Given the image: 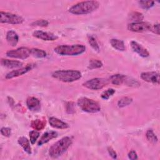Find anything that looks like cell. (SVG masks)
<instances>
[{
    "instance_id": "cell-31",
    "label": "cell",
    "mask_w": 160,
    "mask_h": 160,
    "mask_svg": "<svg viewBox=\"0 0 160 160\" xmlns=\"http://www.w3.org/2000/svg\"><path fill=\"white\" fill-rule=\"evenodd\" d=\"M29 134V140L31 143L32 144H35L37 139L39 137V132L36 130H34V131H30Z\"/></svg>"
},
{
    "instance_id": "cell-19",
    "label": "cell",
    "mask_w": 160,
    "mask_h": 160,
    "mask_svg": "<svg viewBox=\"0 0 160 160\" xmlns=\"http://www.w3.org/2000/svg\"><path fill=\"white\" fill-rule=\"evenodd\" d=\"M126 75L121 74H113L111 76H110L109 79V81L111 82L112 84L119 86L121 84H124L126 79Z\"/></svg>"
},
{
    "instance_id": "cell-2",
    "label": "cell",
    "mask_w": 160,
    "mask_h": 160,
    "mask_svg": "<svg viewBox=\"0 0 160 160\" xmlns=\"http://www.w3.org/2000/svg\"><path fill=\"white\" fill-rule=\"evenodd\" d=\"M72 144V139L69 136H65L53 144L49 149V155L56 158L63 154Z\"/></svg>"
},
{
    "instance_id": "cell-30",
    "label": "cell",
    "mask_w": 160,
    "mask_h": 160,
    "mask_svg": "<svg viewBox=\"0 0 160 160\" xmlns=\"http://www.w3.org/2000/svg\"><path fill=\"white\" fill-rule=\"evenodd\" d=\"M115 90L112 88L108 89L107 90L103 91L101 95V97L102 99L107 100L111 96H112L115 93Z\"/></svg>"
},
{
    "instance_id": "cell-10",
    "label": "cell",
    "mask_w": 160,
    "mask_h": 160,
    "mask_svg": "<svg viewBox=\"0 0 160 160\" xmlns=\"http://www.w3.org/2000/svg\"><path fill=\"white\" fill-rule=\"evenodd\" d=\"M35 65L36 64H29L26 65L25 67L20 68L18 69L10 71L6 75L5 78L6 79H11L14 78H16L19 76H22V75L27 73L28 72L30 71L31 69H32L35 67Z\"/></svg>"
},
{
    "instance_id": "cell-14",
    "label": "cell",
    "mask_w": 160,
    "mask_h": 160,
    "mask_svg": "<svg viewBox=\"0 0 160 160\" xmlns=\"http://www.w3.org/2000/svg\"><path fill=\"white\" fill-rule=\"evenodd\" d=\"M26 106L28 108L33 112H38L41 109L39 100L35 97H29L26 99Z\"/></svg>"
},
{
    "instance_id": "cell-3",
    "label": "cell",
    "mask_w": 160,
    "mask_h": 160,
    "mask_svg": "<svg viewBox=\"0 0 160 160\" xmlns=\"http://www.w3.org/2000/svg\"><path fill=\"white\" fill-rule=\"evenodd\" d=\"M86 46L80 44L72 45H59L56 46L54 51L56 53L61 56H78L84 53L86 51Z\"/></svg>"
},
{
    "instance_id": "cell-4",
    "label": "cell",
    "mask_w": 160,
    "mask_h": 160,
    "mask_svg": "<svg viewBox=\"0 0 160 160\" xmlns=\"http://www.w3.org/2000/svg\"><path fill=\"white\" fill-rule=\"evenodd\" d=\"M52 76L54 78L64 82H72L81 79L82 75L81 72L77 70L62 69L53 72Z\"/></svg>"
},
{
    "instance_id": "cell-25",
    "label": "cell",
    "mask_w": 160,
    "mask_h": 160,
    "mask_svg": "<svg viewBox=\"0 0 160 160\" xmlns=\"http://www.w3.org/2000/svg\"><path fill=\"white\" fill-rule=\"evenodd\" d=\"M132 102V99L128 96H124L121 98L118 102V106L119 108H124L131 104Z\"/></svg>"
},
{
    "instance_id": "cell-15",
    "label": "cell",
    "mask_w": 160,
    "mask_h": 160,
    "mask_svg": "<svg viewBox=\"0 0 160 160\" xmlns=\"http://www.w3.org/2000/svg\"><path fill=\"white\" fill-rule=\"evenodd\" d=\"M58 136V132L54 131H46L40 138L39 140L38 141V146H42L44 144H46V143L48 142L50 140L57 138Z\"/></svg>"
},
{
    "instance_id": "cell-36",
    "label": "cell",
    "mask_w": 160,
    "mask_h": 160,
    "mask_svg": "<svg viewBox=\"0 0 160 160\" xmlns=\"http://www.w3.org/2000/svg\"><path fill=\"white\" fill-rule=\"evenodd\" d=\"M108 152L109 154V156L113 158V159H117V154L115 152V151L111 148V147H108Z\"/></svg>"
},
{
    "instance_id": "cell-8",
    "label": "cell",
    "mask_w": 160,
    "mask_h": 160,
    "mask_svg": "<svg viewBox=\"0 0 160 160\" xmlns=\"http://www.w3.org/2000/svg\"><path fill=\"white\" fill-rule=\"evenodd\" d=\"M31 55V49L26 47H21L16 49L9 50L6 52V56L9 58L25 59Z\"/></svg>"
},
{
    "instance_id": "cell-28",
    "label": "cell",
    "mask_w": 160,
    "mask_h": 160,
    "mask_svg": "<svg viewBox=\"0 0 160 160\" xmlns=\"http://www.w3.org/2000/svg\"><path fill=\"white\" fill-rule=\"evenodd\" d=\"M102 62L98 59H91L89 62V65L88 68L89 69H94L97 68H100L102 66Z\"/></svg>"
},
{
    "instance_id": "cell-33",
    "label": "cell",
    "mask_w": 160,
    "mask_h": 160,
    "mask_svg": "<svg viewBox=\"0 0 160 160\" xmlns=\"http://www.w3.org/2000/svg\"><path fill=\"white\" fill-rule=\"evenodd\" d=\"M66 112L68 114H72L75 112L74 109V104L73 102H68L66 105Z\"/></svg>"
},
{
    "instance_id": "cell-16",
    "label": "cell",
    "mask_w": 160,
    "mask_h": 160,
    "mask_svg": "<svg viewBox=\"0 0 160 160\" xmlns=\"http://www.w3.org/2000/svg\"><path fill=\"white\" fill-rule=\"evenodd\" d=\"M49 122L51 126H52L54 128L59 129H67L69 128L68 124L66 122L61 121L59 119H58L54 117H51L49 119Z\"/></svg>"
},
{
    "instance_id": "cell-32",
    "label": "cell",
    "mask_w": 160,
    "mask_h": 160,
    "mask_svg": "<svg viewBox=\"0 0 160 160\" xmlns=\"http://www.w3.org/2000/svg\"><path fill=\"white\" fill-rule=\"evenodd\" d=\"M49 24V22L47 20L45 19H38L31 24L32 26H40V27H46Z\"/></svg>"
},
{
    "instance_id": "cell-20",
    "label": "cell",
    "mask_w": 160,
    "mask_h": 160,
    "mask_svg": "<svg viewBox=\"0 0 160 160\" xmlns=\"http://www.w3.org/2000/svg\"><path fill=\"white\" fill-rule=\"evenodd\" d=\"M18 144L22 148L24 151L28 154H31L32 153L31 148L30 146V142L28 139L27 138L22 136L18 138Z\"/></svg>"
},
{
    "instance_id": "cell-18",
    "label": "cell",
    "mask_w": 160,
    "mask_h": 160,
    "mask_svg": "<svg viewBox=\"0 0 160 160\" xmlns=\"http://www.w3.org/2000/svg\"><path fill=\"white\" fill-rule=\"evenodd\" d=\"M1 63L2 66L10 69L20 68L22 66V63L19 61L9 60L6 59H2L1 61Z\"/></svg>"
},
{
    "instance_id": "cell-21",
    "label": "cell",
    "mask_w": 160,
    "mask_h": 160,
    "mask_svg": "<svg viewBox=\"0 0 160 160\" xmlns=\"http://www.w3.org/2000/svg\"><path fill=\"white\" fill-rule=\"evenodd\" d=\"M111 46L115 49L119 51H124L126 49L125 44L123 41L118 39H111L110 40Z\"/></svg>"
},
{
    "instance_id": "cell-5",
    "label": "cell",
    "mask_w": 160,
    "mask_h": 160,
    "mask_svg": "<svg viewBox=\"0 0 160 160\" xmlns=\"http://www.w3.org/2000/svg\"><path fill=\"white\" fill-rule=\"evenodd\" d=\"M77 104L82 111L86 112L96 113L101 110V106L97 101L88 98L82 97L78 99Z\"/></svg>"
},
{
    "instance_id": "cell-34",
    "label": "cell",
    "mask_w": 160,
    "mask_h": 160,
    "mask_svg": "<svg viewBox=\"0 0 160 160\" xmlns=\"http://www.w3.org/2000/svg\"><path fill=\"white\" fill-rule=\"evenodd\" d=\"M1 133L4 137H9L11 135V129L3 127L1 129Z\"/></svg>"
},
{
    "instance_id": "cell-11",
    "label": "cell",
    "mask_w": 160,
    "mask_h": 160,
    "mask_svg": "<svg viewBox=\"0 0 160 160\" xmlns=\"http://www.w3.org/2000/svg\"><path fill=\"white\" fill-rule=\"evenodd\" d=\"M141 78L148 82L152 84H159V74L157 72H144L141 74Z\"/></svg>"
},
{
    "instance_id": "cell-29",
    "label": "cell",
    "mask_w": 160,
    "mask_h": 160,
    "mask_svg": "<svg viewBox=\"0 0 160 160\" xmlns=\"http://www.w3.org/2000/svg\"><path fill=\"white\" fill-rule=\"evenodd\" d=\"M138 3L142 8L145 9H148L154 6V1H139Z\"/></svg>"
},
{
    "instance_id": "cell-27",
    "label": "cell",
    "mask_w": 160,
    "mask_h": 160,
    "mask_svg": "<svg viewBox=\"0 0 160 160\" xmlns=\"http://www.w3.org/2000/svg\"><path fill=\"white\" fill-rule=\"evenodd\" d=\"M146 137L148 141L152 144H156L158 141V137L156 136V135L154 134L152 129H148L146 131Z\"/></svg>"
},
{
    "instance_id": "cell-1",
    "label": "cell",
    "mask_w": 160,
    "mask_h": 160,
    "mask_svg": "<svg viewBox=\"0 0 160 160\" xmlns=\"http://www.w3.org/2000/svg\"><path fill=\"white\" fill-rule=\"evenodd\" d=\"M99 6V3L96 1H85L72 5L69 12L75 15L88 14L96 11Z\"/></svg>"
},
{
    "instance_id": "cell-12",
    "label": "cell",
    "mask_w": 160,
    "mask_h": 160,
    "mask_svg": "<svg viewBox=\"0 0 160 160\" xmlns=\"http://www.w3.org/2000/svg\"><path fill=\"white\" fill-rule=\"evenodd\" d=\"M32 36L38 39L46 41H53L58 39V36L52 32H45L39 30L34 31Z\"/></svg>"
},
{
    "instance_id": "cell-37",
    "label": "cell",
    "mask_w": 160,
    "mask_h": 160,
    "mask_svg": "<svg viewBox=\"0 0 160 160\" xmlns=\"http://www.w3.org/2000/svg\"><path fill=\"white\" fill-rule=\"evenodd\" d=\"M151 31H152L154 33L156 34L157 35H159V24L157 23L152 26Z\"/></svg>"
},
{
    "instance_id": "cell-24",
    "label": "cell",
    "mask_w": 160,
    "mask_h": 160,
    "mask_svg": "<svg viewBox=\"0 0 160 160\" xmlns=\"http://www.w3.org/2000/svg\"><path fill=\"white\" fill-rule=\"evenodd\" d=\"M31 55L37 58H44L46 56V52L42 49L32 48L31 49Z\"/></svg>"
},
{
    "instance_id": "cell-17",
    "label": "cell",
    "mask_w": 160,
    "mask_h": 160,
    "mask_svg": "<svg viewBox=\"0 0 160 160\" xmlns=\"http://www.w3.org/2000/svg\"><path fill=\"white\" fill-rule=\"evenodd\" d=\"M6 38L8 44L11 46H16L19 41L18 34L13 30H9L7 32Z\"/></svg>"
},
{
    "instance_id": "cell-9",
    "label": "cell",
    "mask_w": 160,
    "mask_h": 160,
    "mask_svg": "<svg viewBox=\"0 0 160 160\" xmlns=\"http://www.w3.org/2000/svg\"><path fill=\"white\" fill-rule=\"evenodd\" d=\"M152 25L148 22H131L128 25V29L132 32H142L148 31H150Z\"/></svg>"
},
{
    "instance_id": "cell-26",
    "label": "cell",
    "mask_w": 160,
    "mask_h": 160,
    "mask_svg": "<svg viewBox=\"0 0 160 160\" xmlns=\"http://www.w3.org/2000/svg\"><path fill=\"white\" fill-rule=\"evenodd\" d=\"M88 42L90 44V46L92 47V48L96 52H99L100 48L95 38L92 35H88Z\"/></svg>"
},
{
    "instance_id": "cell-13",
    "label": "cell",
    "mask_w": 160,
    "mask_h": 160,
    "mask_svg": "<svg viewBox=\"0 0 160 160\" xmlns=\"http://www.w3.org/2000/svg\"><path fill=\"white\" fill-rule=\"evenodd\" d=\"M131 47L132 49L137 54H138L141 57L147 58L149 56V52H148V51L136 41H131Z\"/></svg>"
},
{
    "instance_id": "cell-7",
    "label": "cell",
    "mask_w": 160,
    "mask_h": 160,
    "mask_svg": "<svg viewBox=\"0 0 160 160\" xmlns=\"http://www.w3.org/2000/svg\"><path fill=\"white\" fill-rule=\"evenodd\" d=\"M24 21V19L16 14L1 11L0 12V22L8 23L10 24H20Z\"/></svg>"
},
{
    "instance_id": "cell-23",
    "label": "cell",
    "mask_w": 160,
    "mask_h": 160,
    "mask_svg": "<svg viewBox=\"0 0 160 160\" xmlns=\"http://www.w3.org/2000/svg\"><path fill=\"white\" fill-rule=\"evenodd\" d=\"M129 21H132V22H141L144 19V16L142 13L134 11L131 12L128 16Z\"/></svg>"
},
{
    "instance_id": "cell-6",
    "label": "cell",
    "mask_w": 160,
    "mask_h": 160,
    "mask_svg": "<svg viewBox=\"0 0 160 160\" xmlns=\"http://www.w3.org/2000/svg\"><path fill=\"white\" fill-rule=\"evenodd\" d=\"M109 80L102 78H95L89 79L82 84V86L91 90H100L106 86Z\"/></svg>"
},
{
    "instance_id": "cell-22",
    "label": "cell",
    "mask_w": 160,
    "mask_h": 160,
    "mask_svg": "<svg viewBox=\"0 0 160 160\" xmlns=\"http://www.w3.org/2000/svg\"><path fill=\"white\" fill-rule=\"evenodd\" d=\"M31 126L34 130L39 131L42 130L46 126V120L45 119H35L31 121Z\"/></svg>"
},
{
    "instance_id": "cell-35",
    "label": "cell",
    "mask_w": 160,
    "mask_h": 160,
    "mask_svg": "<svg viewBox=\"0 0 160 160\" xmlns=\"http://www.w3.org/2000/svg\"><path fill=\"white\" fill-rule=\"evenodd\" d=\"M128 158L131 159V160H134V159H138V155H137V153L134 150H131L129 152L128 154Z\"/></svg>"
}]
</instances>
